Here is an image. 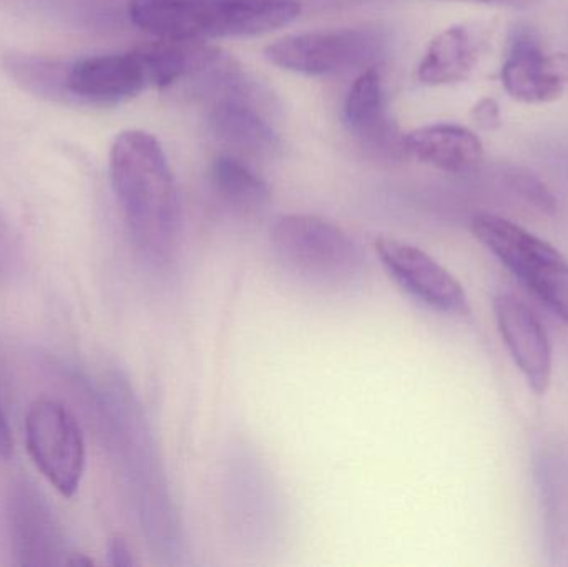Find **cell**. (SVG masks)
Instances as JSON below:
<instances>
[{
	"mask_svg": "<svg viewBox=\"0 0 568 567\" xmlns=\"http://www.w3.org/2000/svg\"><path fill=\"white\" fill-rule=\"evenodd\" d=\"M109 166L132 239L150 255L165 259L179 236L180 202L162 143L145 130H125L113 140Z\"/></svg>",
	"mask_w": 568,
	"mask_h": 567,
	"instance_id": "cell-1",
	"label": "cell"
},
{
	"mask_svg": "<svg viewBox=\"0 0 568 567\" xmlns=\"http://www.w3.org/2000/svg\"><path fill=\"white\" fill-rule=\"evenodd\" d=\"M300 0H130L133 26L159 39L206 42L273 32L300 17Z\"/></svg>",
	"mask_w": 568,
	"mask_h": 567,
	"instance_id": "cell-2",
	"label": "cell"
},
{
	"mask_svg": "<svg viewBox=\"0 0 568 567\" xmlns=\"http://www.w3.org/2000/svg\"><path fill=\"white\" fill-rule=\"evenodd\" d=\"M273 252L284 270L324 286H339L361 275L359 245L333 222L314 215H283L273 223Z\"/></svg>",
	"mask_w": 568,
	"mask_h": 567,
	"instance_id": "cell-3",
	"label": "cell"
},
{
	"mask_svg": "<svg viewBox=\"0 0 568 567\" xmlns=\"http://www.w3.org/2000/svg\"><path fill=\"white\" fill-rule=\"evenodd\" d=\"M474 236L568 325V262L546 240L503 216L480 213Z\"/></svg>",
	"mask_w": 568,
	"mask_h": 567,
	"instance_id": "cell-4",
	"label": "cell"
},
{
	"mask_svg": "<svg viewBox=\"0 0 568 567\" xmlns=\"http://www.w3.org/2000/svg\"><path fill=\"white\" fill-rule=\"evenodd\" d=\"M386 40L371 29L311 30L270 43L265 57L280 69L307 77H331L373 69Z\"/></svg>",
	"mask_w": 568,
	"mask_h": 567,
	"instance_id": "cell-5",
	"label": "cell"
},
{
	"mask_svg": "<svg viewBox=\"0 0 568 567\" xmlns=\"http://www.w3.org/2000/svg\"><path fill=\"white\" fill-rule=\"evenodd\" d=\"M26 442L43 478L72 498L85 472V439L75 416L53 399L32 403L26 416Z\"/></svg>",
	"mask_w": 568,
	"mask_h": 567,
	"instance_id": "cell-6",
	"label": "cell"
},
{
	"mask_svg": "<svg viewBox=\"0 0 568 567\" xmlns=\"http://www.w3.org/2000/svg\"><path fill=\"white\" fill-rule=\"evenodd\" d=\"M376 253L390 279L429 308L467 315L469 300L463 285L439 262L417 246L394 239L376 240Z\"/></svg>",
	"mask_w": 568,
	"mask_h": 567,
	"instance_id": "cell-7",
	"label": "cell"
},
{
	"mask_svg": "<svg viewBox=\"0 0 568 567\" xmlns=\"http://www.w3.org/2000/svg\"><path fill=\"white\" fill-rule=\"evenodd\" d=\"M150 87L136 50L70 60L67 70L69 105L112 107L129 102Z\"/></svg>",
	"mask_w": 568,
	"mask_h": 567,
	"instance_id": "cell-8",
	"label": "cell"
},
{
	"mask_svg": "<svg viewBox=\"0 0 568 567\" xmlns=\"http://www.w3.org/2000/svg\"><path fill=\"white\" fill-rule=\"evenodd\" d=\"M497 326L524 378L537 395H546L552 383L554 353L549 335L532 310L510 293L494 300Z\"/></svg>",
	"mask_w": 568,
	"mask_h": 567,
	"instance_id": "cell-9",
	"label": "cell"
},
{
	"mask_svg": "<svg viewBox=\"0 0 568 567\" xmlns=\"http://www.w3.org/2000/svg\"><path fill=\"white\" fill-rule=\"evenodd\" d=\"M500 79L513 99L526 103L554 102L568 83V55L547 52L530 32L516 33Z\"/></svg>",
	"mask_w": 568,
	"mask_h": 567,
	"instance_id": "cell-10",
	"label": "cell"
},
{
	"mask_svg": "<svg viewBox=\"0 0 568 567\" xmlns=\"http://www.w3.org/2000/svg\"><path fill=\"white\" fill-rule=\"evenodd\" d=\"M213 135L232 150L230 153L253 159H270L278 153L282 142L272 123L246 95H229L213 100L209 112Z\"/></svg>",
	"mask_w": 568,
	"mask_h": 567,
	"instance_id": "cell-11",
	"label": "cell"
},
{
	"mask_svg": "<svg viewBox=\"0 0 568 567\" xmlns=\"http://www.w3.org/2000/svg\"><path fill=\"white\" fill-rule=\"evenodd\" d=\"M407 156L447 173H469L483 162L484 146L473 130L456 123H433L403 135Z\"/></svg>",
	"mask_w": 568,
	"mask_h": 567,
	"instance_id": "cell-12",
	"label": "cell"
},
{
	"mask_svg": "<svg viewBox=\"0 0 568 567\" xmlns=\"http://www.w3.org/2000/svg\"><path fill=\"white\" fill-rule=\"evenodd\" d=\"M344 123L364 145L374 150L403 149V135L386 112L383 80L376 67L363 70L344 100Z\"/></svg>",
	"mask_w": 568,
	"mask_h": 567,
	"instance_id": "cell-13",
	"label": "cell"
},
{
	"mask_svg": "<svg viewBox=\"0 0 568 567\" xmlns=\"http://www.w3.org/2000/svg\"><path fill=\"white\" fill-rule=\"evenodd\" d=\"M477 59L479 42L473 30L453 26L430 40L417 65V79L430 87L463 82L473 72Z\"/></svg>",
	"mask_w": 568,
	"mask_h": 567,
	"instance_id": "cell-14",
	"label": "cell"
},
{
	"mask_svg": "<svg viewBox=\"0 0 568 567\" xmlns=\"http://www.w3.org/2000/svg\"><path fill=\"white\" fill-rule=\"evenodd\" d=\"M213 190L230 209L255 213L270 202L268 183L235 153H220L210 166Z\"/></svg>",
	"mask_w": 568,
	"mask_h": 567,
	"instance_id": "cell-15",
	"label": "cell"
},
{
	"mask_svg": "<svg viewBox=\"0 0 568 567\" xmlns=\"http://www.w3.org/2000/svg\"><path fill=\"white\" fill-rule=\"evenodd\" d=\"M69 62L70 60L53 59V57L13 53L3 60V70L26 92L49 102L69 105V95H67Z\"/></svg>",
	"mask_w": 568,
	"mask_h": 567,
	"instance_id": "cell-16",
	"label": "cell"
},
{
	"mask_svg": "<svg viewBox=\"0 0 568 567\" xmlns=\"http://www.w3.org/2000/svg\"><path fill=\"white\" fill-rule=\"evenodd\" d=\"M504 180H506L507 186L520 199L526 200L529 205L536 206L542 213H550V215L557 212L556 196L550 192L549 186L532 173L523 169H509L504 173Z\"/></svg>",
	"mask_w": 568,
	"mask_h": 567,
	"instance_id": "cell-17",
	"label": "cell"
},
{
	"mask_svg": "<svg viewBox=\"0 0 568 567\" xmlns=\"http://www.w3.org/2000/svg\"><path fill=\"white\" fill-rule=\"evenodd\" d=\"M473 117L477 125L486 130L497 129L500 125V110L496 100L483 99L473 109Z\"/></svg>",
	"mask_w": 568,
	"mask_h": 567,
	"instance_id": "cell-18",
	"label": "cell"
},
{
	"mask_svg": "<svg viewBox=\"0 0 568 567\" xmlns=\"http://www.w3.org/2000/svg\"><path fill=\"white\" fill-rule=\"evenodd\" d=\"M110 565L113 566H133L132 549L129 543L122 536H115L109 543Z\"/></svg>",
	"mask_w": 568,
	"mask_h": 567,
	"instance_id": "cell-19",
	"label": "cell"
},
{
	"mask_svg": "<svg viewBox=\"0 0 568 567\" xmlns=\"http://www.w3.org/2000/svg\"><path fill=\"white\" fill-rule=\"evenodd\" d=\"M12 433H10L6 416H3L2 409H0V459H9L12 456Z\"/></svg>",
	"mask_w": 568,
	"mask_h": 567,
	"instance_id": "cell-20",
	"label": "cell"
},
{
	"mask_svg": "<svg viewBox=\"0 0 568 567\" xmlns=\"http://www.w3.org/2000/svg\"><path fill=\"white\" fill-rule=\"evenodd\" d=\"M456 2L487 3V6L510 7V9H529L542 0H456Z\"/></svg>",
	"mask_w": 568,
	"mask_h": 567,
	"instance_id": "cell-21",
	"label": "cell"
},
{
	"mask_svg": "<svg viewBox=\"0 0 568 567\" xmlns=\"http://www.w3.org/2000/svg\"><path fill=\"white\" fill-rule=\"evenodd\" d=\"M69 566H92V559L85 558V555H72L69 561H65Z\"/></svg>",
	"mask_w": 568,
	"mask_h": 567,
	"instance_id": "cell-22",
	"label": "cell"
}]
</instances>
